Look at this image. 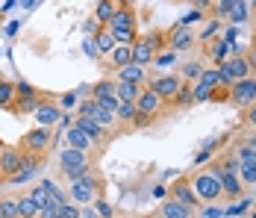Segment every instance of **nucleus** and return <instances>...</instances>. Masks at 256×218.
<instances>
[{
    "mask_svg": "<svg viewBox=\"0 0 256 218\" xmlns=\"http://www.w3.org/2000/svg\"><path fill=\"white\" fill-rule=\"evenodd\" d=\"M82 48H86V56H94V59L100 56V53H98V45H94V39H86V45H82Z\"/></svg>",
    "mask_w": 256,
    "mask_h": 218,
    "instance_id": "obj_44",
    "label": "nucleus"
},
{
    "mask_svg": "<svg viewBox=\"0 0 256 218\" xmlns=\"http://www.w3.org/2000/svg\"><path fill=\"white\" fill-rule=\"evenodd\" d=\"M65 142H68V147H77V150H86V153H92V150H94V145H98L94 139H88V136L80 130L77 124H71V130L65 133Z\"/></svg>",
    "mask_w": 256,
    "mask_h": 218,
    "instance_id": "obj_20",
    "label": "nucleus"
},
{
    "mask_svg": "<svg viewBox=\"0 0 256 218\" xmlns=\"http://www.w3.org/2000/svg\"><path fill=\"white\" fill-rule=\"evenodd\" d=\"M15 83L12 80H6V77H0V109L3 112H12L15 115Z\"/></svg>",
    "mask_w": 256,
    "mask_h": 218,
    "instance_id": "obj_23",
    "label": "nucleus"
},
{
    "mask_svg": "<svg viewBox=\"0 0 256 218\" xmlns=\"http://www.w3.org/2000/svg\"><path fill=\"white\" fill-rule=\"evenodd\" d=\"M92 97L100 103L103 109H109L112 115H115V109H118V95H115V80H98L94 83V89H92Z\"/></svg>",
    "mask_w": 256,
    "mask_h": 218,
    "instance_id": "obj_16",
    "label": "nucleus"
},
{
    "mask_svg": "<svg viewBox=\"0 0 256 218\" xmlns=\"http://www.w3.org/2000/svg\"><path fill=\"white\" fill-rule=\"evenodd\" d=\"M159 218H192V206H186V203H180L174 197H168L162 203V209H159Z\"/></svg>",
    "mask_w": 256,
    "mask_h": 218,
    "instance_id": "obj_25",
    "label": "nucleus"
},
{
    "mask_svg": "<svg viewBox=\"0 0 256 218\" xmlns=\"http://www.w3.org/2000/svg\"><path fill=\"white\" fill-rule=\"evenodd\" d=\"M15 92H18V95H15V115H32V112L38 109V103L44 100V92L32 89L24 80L15 83Z\"/></svg>",
    "mask_w": 256,
    "mask_h": 218,
    "instance_id": "obj_9",
    "label": "nucleus"
},
{
    "mask_svg": "<svg viewBox=\"0 0 256 218\" xmlns=\"http://www.w3.org/2000/svg\"><path fill=\"white\" fill-rule=\"evenodd\" d=\"M154 62H156V65H171V62H174V50H168V53H162V50H159Z\"/></svg>",
    "mask_w": 256,
    "mask_h": 218,
    "instance_id": "obj_43",
    "label": "nucleus"
},
{
    "mask_svg": "<svg viewBox=\"0 0 256 218\" xmlns=\"http://www.w3.org/2000/svg\"><path fill=\"white\" fill-rule=\"evenodd\" d=\"M238 177H242V183H244V189L256 186V159H242L238 162Z\"/></svg>",
    "mask_w": 256,
    "mask_h": 218,
    "instance_id": "obj_31",
    "label": "nucleus"
},
{
    "mask_svg": "<svg viewBox=\"0 0 256 218\" xmlns=\"http://www.w3.org/2000/svg\"><path fill=\"white\" fill-rule=\"evenodd\" d=\"M168 197H174V200L186 203V206H192V209L204 206V203H200V197H198V194H194V189H192V180H188V177H180V180H174V183L168 186Z\"/></svg>",
    "mask_w": 256,
    "mask_h": 218,
    "instance_id": "obj_15",
    "label": "nucleus"
},
{
    "mask_svg": "<svg viewBox=\"0 0 256 218\" xmlns=\"http://www.w3.org/2000/svg\"><path fill=\"white\" fill-rule=\"evenodd\" d=\"M192 45H194V30H192V24H186L180 18L177 24L165 33V48H171L177 53V50H186V48H192Z\"/></svg>",
    "mask_w": 256,
    "mask_h": 218,
    "instance_id": "obj_13",
    "label": "nucleus"
},
{
    "mask_svg": "<svg viewBox=\"0 0 256 218\" xmlns=\"http://www.w3.org/2000/svg\"><path fill=\"white\" fill-rule=\"evenodd\" d=\"M80 218H100V212L92 209V206H82V209H80Z\"/></svg>",
    "mask_w": 256,
    "mask_h": 218,
    "instance_id": "obj_46",
    "label": "nucleus"
},
{
    "mask_svg": "<svg viewBox=\"0 0 256 218\" xmlns=\"http://www.w3.org/2000/svg\"><path fill=\"white\" fill-rule=\"evenodd\" d=\"M24 165H30V162H26V156L21 153V147L18 145H0V174L6 180L15 177Z\"/></svg>",
    "mask_w": 256,
    "mask_h": 218,
    "instance_id": "obj_11",
    "label": "nucleus"
},
{
    "mask_svg": "<svg viewBox=\"0 0 256 218\" xmlns=\"http://www.w3.org/2000/svg\"><path fill=\"white\" fill-rule=\"evenodd\" d=\"M59 106H62V109H74V106H77V95H65Z\"/></svg>",
    "mask_w": 256,
    "mask_h": 218,
    "instance_id": "obj_45",
    "label": "nucleus"
},
{
    "mask_svg": "<svg viewBox=\"0 0 256 218\" xmlns=\"http://www.w3.org/2000/svg\"><path fill=\"white\" fill-rule=\"evenodd\" d=\"M118 3H121V6H132V3H136V0H118Z\"/></svg>",
    "mask_w": 256,
    "mask_h": 218,
    "instance_id": "obj_51",
    "label": "nucleus"
},
{
    "mask_svg": "<svg viewBox=\"0 0 256 218\" xmlns=\"http://www.w3.org/2000/svg\"><path fill=\"white\" fill-rule=\"evenodd\" d=\"M80 115H88V118H94V121L100 124V127H106V130H112V127H115V115H112L109 109H103L94 97H86V100L80 103Z\"/></svg>",
    "mask_w": 256,
    "mask_h": 218,
    "instance_id": "obj_18",
    "label": "nucleus"
},
{
    "mask_svg": "<svg viewBox=\"0 0 256 218\" xmlns=\"http://www.w3.org/2000/svg\"><path fill=\"white\" fill-rule=\"evenodd\" d=\"M0 183H6V177H3V174H0Z\"/></svg>",
    "mask_w": 256,
    "mask_h": 218,
    "instance_id": "obj_53",
    "label": "nucleus"
},
{
    "mask_svg": "<svg viewBox=\"0 0 256 218\" xmlns=\"http://www.w3.org/2000/svg\"><path fill=\"white\" fill-rule=\"evenodd\" d=\"M180 71H182L180 77H182V80L188 83V80H198V77H200V71H204V65H200V62H186V65H182Z\"/></svg>",
    "mask_w": 256,
    "mask_h": 218,
    "instance_id": "obj_36",
    "label": "nucleus"
},
{
    "mask_svg": "<svg viewBox=\"0 0 256 218\" xmlns=\"http://www.w3.org/2000/svg\"><path fill=\"white\" fill-rule=\"evenodd\" d=\"M254 50H256V33H254Z\"/></svg>",
    "mask_w": 256,
    "mask_h": 218,
    "instance_id": "obj_54",
    "label": "nucleus"
},
{
    "mask_svg": "<svg viewBox=\"0 0 256 218\" xmlns=\"http://www.w3.org/2000/svg\"><path fill=\"white\" fill-rule=\"evenodd\" d=\"M115 9H118V0H98V6H94V21L100 27H106L112 21Z\"/></svg>",
    "mask_w": 256,
    "mask_h": 218,
    "instance_id": "obj_27",
    "label": "nucleus"
},
{
    "mask_svg": "<svg viewBox=\"0 0 256 218\" xmlns=\"http://www.w3.org/2000/svg\"><path fill=\"white\" fill-rule=\"evenodd\" d=\"M180 86H182V77H180V74H159V77H150V80H148V89L156 92L168 106H171L174 95L180 92Z\"/></svg>",
    "mask_w": 256,
    "mask_h": 218,
    "instance_id": "obj_10",
    "label": "nucleus"
},
{
    "mask_svg": "<svg viewBox=\"0 0 256 218\" xmlns=\"http://www.w3.org/2000/svg\"><path fill=\"white\" fill-rule=\"evenodd\" d=\"M192 92H194V103H206V100H209V95H212V89H209V86H204V83H198Z\"/></svg>",
    "mask_w": 256,
    "mask_h": 218,
    "instance_id": "obj_40",
    "label": "nucleus"
},
{
    "mask_svg": "<svg viewBox=\"0 0 256 218\" xmlns=\"http://www.w3.org/2000/svg\"><path fill=\"white\" fill-rule=\"evenodd\" d=\"M94 209L100 212V218H115V212H112V206H109V203H106L103 197H98V200H94Z\"/></svg>",
    "mask_w": 256,
    "mask_h": 218,
    "instance_id": "obj_41",
    "label": "nucleus"
},
{
    "mask_svg": "<svg viewBox=\"0 0 256 218\" xmlns=\"http://www.w3.org/2000/svg\"><path fill=\"white\" fill-rule=\"evenodd\" d=\"M18 218H38V206L32 203L30 194H21L18 197Z\"/></svg>",
    "mask_w": 256,
    "mask_h": 218,
    "instance_id": "obj_34",
    "label": "nucleus"
},
{
    "mask_svg": "<svg viewBox=\"0 0 256 218\" xmlns=\"http://www.w3.org/2000/svg\"><path fill=\"white\" fill-rule=\"evenodd\" d=\"M209 100H212V103H230V86H224V83L215 86L212 95H209Z\"/></svg>",
    "mask_w": 256,
    "mask_h": 218,
    "instance_id": "obj_37",
    "label": "nucleus"
},
{
    "mask_svg": "<svg viewBox=\"0 0 256 218\" xmlns=\"http://www.w3.org/2000/svg\"><path fill=\"white\" fill-rule=\"evenodd\" d=\"M144 86H138V83H127V80H115V95H118V100H132L136 103V97H138V92H142Z\"/></svg>",
    "mask_w": 256,
    "mask_h": 218,
    "instance_id": "obj_29",
    "label": "nucleus"
},
{
    "mask_svg": "<svg viewBox=\"0 0 256 218\" xmlns=\"http://www.w3.org/2000/svg\"><path fill=\"white\" fill-rule=\"evenodd\" d=\"M32 115H36V121H38V127H50V130H53L56 124L62 121V115H65V112H62V106H59L56 100H50V97H44V100L38 103V109H36Z\"/></svg>",
    "mask_w": 256,
    "mask_h": 218,
    "instance_id": "obj_17",
    "label": "nucleus"
},
{
    "mask_svg": "<svg viewBox=\"0 0 256 218\" xmlns=\"http://www.w3.org/2000/svg\"><path fill=\"white\" fill-rule=\"evenodd\" d=\"M242 142H248L250 147H256V127H250V133H248V136H244Z\"/></svg>",
    "mask_w": 256,
    "mask_h": 218,
    "instance_id": "obj_48",
    "label": "nucleus"
},
{
    "mask_svg": "<svg viewBox=\"0 0 256 218\" xmlns=\"http://www.w3.org/2000/svg\"><path fill=\"white\" fill-rule=\"evenodd\" d=\"M0 215L18 218V197L15 194H0Z\"/></svg>",
    "mask_w": 256,
    "mask_h": 218,
    "instance_id": "obj_33",
    "label": "nucleus"
},
{
    "mask_svg": "<svg viewBox=\"0 0 256 218\" xmlns=\"http://www.w3.org/2000/svg\"><path fill=\"white\" fill-rule=\"evenodd\" d=\"M0 218H3V215H0Z\"/></svg>",
    "mask_w": 256,
    "mask_h": 218,
    "instance_id": "obj_57",
    "label": "nucleus"
},
{
    "mask_svg": "<svg viewBox=\"0 0 256 218\" xmlns=\"http://www.w3.org/2000/svg\"><path fill=\"white\" fill-rule=\"evenodd\" d=\"M82 30H86V33H98V30H100V24H98L94 18H88V21L82 24Z\"/></svg>",
    "mask_w": 256,
    "mask_h": 218,
    "instance_id": "obj_47",
    "label": "nucleus"
},
{
    "mask_svg": "<svg viewBox=\"0 0 256 218\" xmlns=\"http://www.w3.org/2000/svg\"><path fill=\"white\" fill-rule=\"evenodd\" d=\"M26 194L32 197V203H36V206L50 203V200H53V180H42V183H36V186H32Z\"/></svg>",
    "mask_w": 256,
    "mask_h": 218,
    "instance_id": "obj_24",
    "label": "nucleus"
},
{
    "mask_svg": "<svg viewBox=\"0 0 256 218\" xmlns=\"http://www.w3.org/2000/svg\"><path fill=\"white\" fill-rule=\"evenodd\" d=\"M254 159H256V147H254Z\"/></svg>",
    "mask_w": 256,
    "mask_h": 218,
    "instance_id": "obj_56",
    "label": "nucleus"
},
{
    "mask_svg": "<svg viewBox=\"0 0 256 218\" xmlns=\"http://www.w3.org/2000/svg\"><path fill=\"white\" fill-rule=\"evenodd\" d=\"M106 30L115 36L118 45H132V42L138 39V15H136V9L118 3V9H115L112 21L106 24Z\"/></svg>",
    "mask_w": 256,
    "mask_h": 218,
    "instance_id": "obj_3",
    "label": "nucleus"
},
{
    "mask_svg": "<svg viewBox=\"0 0 256 218\" xmlns=\"http://www.w3.org/2000/svg\"><path fill=\"white\" fill-rule=\"evenodd\" d=\"M215 33H218V24H215V21H212V27H206V33H204V42H209V39H212V36H215Z\"/></svg>",
    "mask_w": 256,
    "mask_h": 218,
    "instance_id": "obj_49",
    "label": "nucleus"
},
{
    "mask_svg": "<svg viewBox=\"0 0 256 218\" xmlns=\"http://www.w3.org/2000/svg\"><path fill=\"white\" fill-rule=\"evenodd\" d=\"M136 106H138V112H142V115H148V118H154V121L162 115V112H165V109H168V103L156 95V92H150L148 86L138 92V97H136Z\"/></svg>",
    "mask_w": 256,
    "mask_h": 218,
    "instance_id": "obj_14",
    "label": "nucleus"
},
{
    "mask_svg": "<svg viewBox=\"0 0 256 218\" xmlns=\"http://www.w3.org/2000/svg\"><path fill=\"white\" fill-rule=\"evenodd\" d=\"M206 56H209L215 65H221L227 56H232V45H230V42H221V39H215V42L206 48Z\"/></svg>",
    "mask_w": 256,
    "mask_h": 218,
    "instance_id": "obj_26",
    "label": "nucleus"
},
{
    "mask_svg": "<svg viewBox=\"0 0 256 218\" xmlns=\"http://www.w3.org/2000/svg\"><path fill=\"white\" fill-rule=\"evenodd\" d=\"M88 168H94V159H92V153L77 150V147H65V150L59 153V174H62V177H68V180H77V177H82Z\"/></svg>",
    "mask_w": 256,
    "mask_h": 218,
    "instance_id": "obj_6",
    "label": "nucleus"
},
{
    "mask_svg": "<svg viewBox=\"0 0 256 218\" xmlns=\"http://www.w3.org/2000/svg\"><path fill=\"white\" fill-rule=\"evenodd\" d=\"M18 147H21V153L26 156L30 165H38L53 147V130L50 127H32V130H26L21 136Z\"/></svg>",
    "mask_w": 256,
    "mask_h": 218,
    "instance_id": "obj_2",
    "label": "nucleus"
},
{
    "mask_svg": "<svg viewBox=\"0 0 256 218\" xmlns=\"http://www.w3.org/2000/svg\"><path fill=\"white\" fill-rule=\"evenodd\" d=\"M94 45H98V53H100V56H109V53L115 50L118 42H115V36H112L106 27H100V30L94 33Z\"/></svg>",
    "mask_w": 256,
    "mask_h": 218,
    "instance_id": "obj_28",
    "label": "nucleus"
},
{
    "mask_svg": "<svg viewBox=\"0 0 256 218\" xmlns=\"http://www.w3.org/2000/svg\"><path fill=\"white\" fill-rule=\"evenodd\" d=\"M250 218H256V206H254V212H250Z\"/></svg>",
    "mask_w": 256,
    "mask_h": 218,
    "instance_id": "obj_52",
    "label": "nucleus"
},
{
    "mask_svg": "<svg viewBox=\"0 0 256 218\" xmlns=\"http://www.w3.org/2000/svg\"><path fill=\"white\" fill-rule=\"evenodd\" d=\"M198 83H204V86H209V89H215V86H221V74H218V68H206V71H200Z\"/></svg>",
    "mask_w": 256,
    "mask_h": 218,
    "instance_id": "obj_35",
    "label": "nucleus"
},
{
    "mask_svg": "<svg viewBox=\"0 0 256 218\" xmlns=\"http://www.w3.org/2000/svg\"><path fill=\"white\" fill-rule=\"evenodd\" d=\"M171 106H174V109H186V106H194V92L188 89V83H186V80H182L180 92L174 95V100H171Z\"/></svg>",
    "mask_w": 256,
    "mask_h": 218,
    "instance_id": "obj_32",
    "label": "nucleus"
},
{
    "mask_svg": "<svg viewBox=\"0 0 256 218\" xmlns=\"http://www.w3.org/2000/svg\"><path fill=\"white\" fill-rule=\"evenodd\" d=\"M71 200L77 203V206H88V203H94L98 197H103V177L98 168H88L82 177L77 180H71Z\"/></svg>",
    "mask_w": 256,
    "mask_h": 218,
    "instance_id": "obj_4",
    "label": "nucleus"
},
{
    "mask_svg": "<svg viewBox=\"0 0 256 218\" xmlns=\"http://www.w3.org/2000/svg\"><path fill=\"white\" fill-rule=\"evenodd\" d=\"M256 100V77H244V80H236L230 86V103L236 109H244Z\"/></svg>",
    "mask_w": 256,
    "mask_h": 218,
    "instance_id": "obj_12",
    "label": "nucleus"
},
{
    "mask_svg": "<svg viewBox=\"0 0 256 218\" xmlns=\"http://www.w3.org/2000/svg\"><path fill=\"white\" fill-rule=\"evenodd\" d=\"M59 215H65V218H80V206L74 203V200H65V203L59 206Z\"/></svg>",
    "mask_w": 256,
    "mask_h": 218,
    "instance_id": "obj_39",
    "label": "nucleus"
},
{
    "mask_svg": "<svg viewBox=\"0 0 256 218\" xmlns=\"http://www.w3.org/2000/svg\"><path fill=\"white\" fill-rule=\"evenodd\" d=\"M212 168L221 177L224 200L232 203V200L244 197V183H242V177H238V159H236V150H232V147H227L224 153H218V156L212 159Z\"/></svg>",
    "mask_w": 256,
    "mask_h": 218,
    "instance_id": "obj_1",
    "label": "nucleus"
},
{
    "mask_svg": "<svg viewBox=\"0 0 256 218\" xmlns=\"http://www.w3.org/2000/svg\"><path fill=\"white\" fill-rule=\"evenodd\" d=\"M242 124H244L248 130L256 127V100L250 103V106H244V109H242Z\"/></svg>",
    "mask_w": 256,
    "mask_h": 218,
    "instance_id": "obj_38",
    "label": "nucleus"
},
{
    "mask_svg": "<svg viewBox=\"0 0 256 218\" xmlns=\"http://www.w3.org/2000/svg\"><path fill=\"white\" fill-rule=\"evenodd\" d=\"M136 115H138V106H136L132 100H121V103H118V109H115V124H121L124 130H132Z\"/></svg>",
    "mask_w": 256,
    "mask_h": 218,
    "instance_id": "obj_21",
    "label": "nucleus"
},
{
    "mask_svg": "<svg viewBox=\"0 0 256 218\" xmlns=\"http://www.w3.org/2000/svg\"><path fill=\"white\" fill-rule=\"evenodd\" d=\"M192 3H194L198 9H206V6H209V0H192Z\"/></svg>",
    "mask_w": 256,
    "mask_h": 218,
    "instance_id": "obj_50",
    "label": "nucleus"
},
{
    "mask_svg": "<svg viewBox=\"0 0 256 218\" xmlns=\"http://www.w3.org/2000/svg\"><path fill=\"white\" fill-rule=\"evenodd\" d=\"M88 136V139H94L98 145H106L109 142V136H112V130H106V127H100V124L94 121V118H88V115H77V121H74Z\"/></svg>",
    "mask_w": 256,
    "mask_h": 218,
    "instance_id": "obj_19",
    "label": "nucleus"
},
{
    "mask_svg": "<svg viewBox=\"0 0 256 218\" xmlns=\"http://www.w3.org/2000/svg\"><path fill=\"white\" fill-rule=\"evenodd\" d=\"M218 68V74H221V83L224 86H232L236 80H244V77H250L254 74V68H250V59L248 56H227L221 65H215Z\"/></svg>",
    "mask_w": 256,
    "mask_h": 218,
    "instance_id": "obj_8",
    "label": "nucleus"
},
{
    "mask_svg": "<svg viewBox=\"0 0 256 218\" xmlns=\"http://www.w3.org/2000/svg\"><path fill=\"white\" fill-rule=\"evenodd\" d=\"M118 80H127V83L148 86V71H144V65H136V62H130V65H121V68H118Z\"/></svg>",
    "mask_w": 256,
    "mask_h": 218,
    "instance_id": "obj_22",
    "label": "nucleus"
},
{
    "mask_svg": "<svg viewBox=\"0 0 256 218\" xmlns=\"http://www.w3.org/2000/svg\"><path fill=\"white\" fill-rule=\"evenodd\" d=\"M56 218H65V215H59V212H56Z\"/></svg>",
    "mask_w": 256,
    "mask_h": 218,
    "instance_id": "obj_55",
    "label": "nucleus"
},
{
    "mask_svg": "<svg viewBox=\"0 0 256 218\" xmlns=\"http://www.w3.org/2000/svg\"><path fill=\"white\" fill-rule=\"evenodd\" d=\"M236 3H238V0H221V3H218V15H227V18H230V12L236 9Z\"/></svg>",
    "mask_w": 256,
    "mask_h": 218,
    "instance_id": "obj_42",
    "label": "nucleus"
},
{
    "mask_svg": "<svg viewBox=\"0 0 256 218\" xmlns=\"http://www.w3.org/2000/svg\"><path fill=\"white\" fill-rule=\"evenodd\" d=\"M132 62V45H115V50L109 53V65L121 68V65H130Z\"/></svg>",
    "mask_w": 256,
    "mask_h": 218,
    "instance_id": "obj_30",
    "label": "nucleus"
},
{
    "mask_svg": "<svg viewBox=\"0 0 256 218\" xmlns=\"http://www.w3.org/2000/svg\"><path fill=\"white\" fill-rule=\"evenodd\" d=\"M162 48H165V33L162 30H150L142 39L132 42V62L136 65H150Z\"/></svg>",
    "mask_w": 256,
    "mask_h": 218,
    "instance_id": "obj_7",
    "label": "nucleus"
},
{
    "mask_svg": "<svg viewBox=\"0 0 256 218\" xmlns=\"http://www.w3.org/2000/svg\"><path fill=\"white\" fill-rule=\"evenodd\" d=\"M192 189L194 194L200 197V203H218V200H224V189H221V177L215 174L212 165H206V168H198L192 177Z\"/></svg>",
    "mask_w": 256,
    "mask_h": 218,
    "instance_id": "obj_5",
    "label": "nucleus"
}]
</instances>
